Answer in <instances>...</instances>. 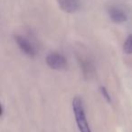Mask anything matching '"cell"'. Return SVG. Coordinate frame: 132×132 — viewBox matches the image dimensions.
Wrapping results in <instances>:
<instances>
[{"mask_svg": "<svg viewBox=\"0 0 132 132\" xmlns=\"http://www.w3.org/2000/svg\"><path fill=\"white\" fill-rule=\"evenodd\" d=\"M72 109L73 113L75 116V120L77 126L81 132H92L89 123L87 121L86 115H85L84 107H83V101L81 97L76 96L72 101Z\"/></svg>", "mask_w": 132, "mask_h": 132, "instance_id": "1", "label": "cell"}, {"mask_svg": "<svg viewBox=\"0 0 132 132\" xmlns=\"http://www.w3.org/2000/svg\"><path fill=\"white\" fill-rule=\"evenodd\" d=\"M46 63L53 70H61L67 66L66 58L58 53H51L46 56Z\"/></svg>", "mask_w": 132, "mask_h": 132, "instance_id": "2", "label": "cell"}, {"mask_svg": "<svg viewBox=\"0 0 132 132\" xmlns=\"http://www.w3.org/2000/svg\"><path fill=\"white\" fill-rule=\"evenodd\" d=\"M15 40L16 44L18 45V47L20 48V50L22 52H24L26 55L28 56L34 57L36 54V51H35V48L34 46V44L30 42L29 40H27L24 37L21 36V35H15Z\"/></svg>", "mask_w": 132, "mask_h": 132, "instance_id": "3", "label": "cell"}, {"mask_svg": "<svg viewBox=\"0 0 132 132\" xmlns=\"http://www.w3.org/2000/svg\"><path fill=\"white\" fill-rule=\"evenodd\" d=\"M107 13H108L110 18L113 21L114 23H124L127 21L128 16H127L126 13L123 11L121 8L115 6H110L107 8Z\"/></svg>", "mask_w": 132, "mask_h": 132, "instance_id": "4", "label": "cell"}, {"mask_svg": "<svg viewBox=\"0 0 132 132\" xmlns=\"http://www.w3.org/2000/svg\"><path fill=\"white\" fill-rule=\"evenodd\" d=\"M57 3L62 11L69 14L77 12L81 6L80 0H57Z\"/></svg>", "mask_w": 132, "mask_h": 132, "instance_id": "5", "label": "cell"}, {"mask_svg": "<svg viewBox=\"0 0 132 132\" xmlns=\"http://www.w3.org/2000/svg\"><path fill=\"white\" fill-rule=\"evenodd\" d=\"M80 62H81L83 73L86 76H92V74L94 72V67L92 65V62L86 57H83V58H80Z\"/></svg>", "mask_w": 132, "mask_h": 132, "instance_id": "6", "label": "cell"}, {"mask_svg": "<svg viewBox=\"0 0 132 132\" xmlns=\"http://www.w3.org/2000/svg\"><path fill=\"white\" fill-rule=\"evenodd\" d=\"M123 51L128 54L132 53V35H130L125 41L123 44Z\"/></svg>", "mask_w": 132, "mask_h": 132, "instance_id": "7", "label": "cell"}, {"mask_svg": "<svg viewBox=\"0 0 132 132\" xmlns=\"http://www.w3.org/2000/svg\"><path fill=\"white\" fill-rule=\"evenodd\" d=\"M100 89H101V94H102L103 97H104V99L106 100V101H108L109 103L111 102V97H110V93H109V92H108V90H107V89L105 88L104 86H101Z\"/></svg>", "mask_w": 132, "mask_h": 132, "instance_id": "8", "label": "cell"}, {"mask_svg": "<svg viewBox=\"0 0 132 132\" xmlns=\"http://www.w3.org/2000/svg\"><path fill=\"white\" fill-rule=\"evenodd\" d=\"M0 108H1V111H0V116H1V117H3V114H4V107H3V105H1V106H0Z\"/></svg>", "mask_w": 132, "mask_h": 132, "instance_id": "9", "label": "cell"}]
</instances>
